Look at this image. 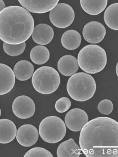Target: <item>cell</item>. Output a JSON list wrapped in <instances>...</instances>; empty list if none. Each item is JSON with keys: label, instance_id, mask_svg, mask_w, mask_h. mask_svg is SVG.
Wrapping results in <instances>:
<instances>
[{"label": "cell", "instance_id": "7", "mask_svg": "<svg viewBox=\"0 0 118 157\" xmlns=\"http://www.w3.org/2000/svg\"><path fill=\"white\" fill-rule=\"evenodd\" d=\"M52 24L59 29H65L72 25L75 19V12L66 3H58L49 12Z\"/></svg>", "mask_w": 118, "mask_h": 157}, {"label": "cell", "instance_id": "23", "mask_svg": "<svg viewBox=\"0 0 118 157\" xmlns=\"http://www.w3.org/2000/svg\"><path fill=\"white\" fill-rule=\"evenodd\" d=\"M26 43L19 45H11L3 43V49L6 54L10 56L15 57L23 53L26 48Z\"/></svg>", "mask_w": 118, "mask_h": 157}, {"label": "cell", "instance_id": "19", "mask_svg": "<svg viewBox=\"0 0 118 157\" xmlns=\"http://www.w3.org/2000/svg\"><path fill=\"white\" fill-rule=\"evenodd\" d=\"M61 43L67 50H75L80 46L81 43V34L75 30H67L62 35Z\"/></svg>", "mask_w": 118, "mask_h": 157}, {"label": "cell", "instance_id": "8", "mask_svg": "<svg viewBox=\"0 0 118 157\" xmlns=\"http://www.w3.org/2000/svg\"><path fill=\"white\" fill-rule=\"evenodd\" d=\"M12 111L15 115L21 119L32 117L35 112V104L33 100L26 95L17 97L12 104Z\"/></svg>", "mask_w": 118, "mask_h": 157}, {"label": "cell", "instance_id": "1", "mask_svg": "<svg viewBox=\"0 0 118 157\" xmlns=\"http://www.w3.org/2000/svg\"><path fill=\"white\" fill-rule=\"evenodd\" d=\"M79 145L87 157H118V122L100 117L88 121L81 130Z\"/></svg>", "mask_w": 118, "mask_h": 157}, {"label": "cell", "instance_id": "9", "mask_svg": "<svg viewBox=\"0 0 118 157\" xmlns=\"http://www.w3.org/2000/svg\"><path fill=\"white\" fill-rule=\"evenodd\" d=\"M89 120L88 115L81 109H73L70 110L65 116V123L67 127L72 132L81 131Z\"/></svg>", "mask_w": 118, "mask_h": 157}, {"label": "cell", "instance_id": "20", "mask_svg": "<svg viewBox=\"0 0 118 157\" xmlns=\"http://www.w3.org/2000/svg\"><path fill=\"white\" fill-rule=\"evenodd\" d=\"M81 7L88 14L97 15L103 12L107 7V0H81Z\"/></svg>", "mask_w": 118, "mask_h": 157}, {"label": "cell", "instance_id": "13", "mask_svg": "<svg viewBox=\"0 0 118 157\" xmlns=\"http://www.w3.org/2000/svg\"><path fill=\"white\" fill-rule=\"evenodd\" d=\"M1 84L0 95L6 94L12 90L15 83L14 72L9 66L3 63L0 64Z\"/></svg>", "mask_w": 118, "mask_h": 157}, {"label": "cell", "instance_id": "12", "mask_svg": "<svg viewBox=\"0 0 118 157\" xmlns=\"http://www.w3.org/2000/svg\"><path fill=\"white\" fill-rule=\"evenodd\" d=\"M39 134L37 129L34 126L25 124L18 129L16 134V140L22 146H32L37 143Z\"/></svg>", "mask_w": 118, "mask_h": 157}, {"label": "cell", "instance_id": "4", "mask_svg": "<svg viewBox=\"0 0 118 157\" xmlns=\"http://www.w3.org/2000/svg\"><path fill=\"white\" fill-rule=\"evenodd\" d=\"M96 88L94 78L85 72L75 73L69 78L67 84L68 94L71 98L78 102H85L92 98Z\"/></svg>", "mask_w": 118, "mask_h": 157}, {"label": "cell", "instance_id": "10", "mask_svg": "<svg viewBox=\"0 0 118 157\" xmlns=\"http://www.w3.org/2000/svg\"><path fill=\"white\" fill-rule=\"evenodd\" d=\"M106 35V28L99 21H90L85 26L82 30V35L85 40L92 44L100 43Z\"/></svg>", "mask_w": 118, "mask_h": 157}, {"label": "cell", "instance_id": "6", "mask_svg": "<svg viewBox=\"0 0 118 157\" xmlns=\"http://www.w3.org/2000/svg\"><path fill=\"white\" fill-rule=\"evenodd\" d=\"M66 133V125L61 118L47 117L39 124V134L44 141L49 144L61 141Z\"/></svg>", "mask_w": 118, "mask_h": 157}, {"label": "cell", "instance_id": "11", "mask_svg": "<svg viewBox=\"0 0 118 157\" xmlns=\"http://www.w3.org/2000/svg\"><path fill=\"white\" fill-rule=\"evenodd\" d=\"M18 2L29 12L42 14L52 11L58 4L59 0H19Z\"/></svg>", "mask_w": 118, "mask_h": 157}, {"label": "cell", "instance_id": "28", "mask_svg": "<svg viewBox=\"0 0 118 157\" xmlns=\"http://www.w3.org/2000/svg\"><path fill=\"white\" fill-rule=\"evenodd\" d=\"M116 75L118 76V62L117 63V64H116Z\"/></svg>", "mask_w": 118, "mask_h": 157}, {"label": "cell", "instance_id": "15", "mask_svg": "<svg viewBox=\"0 0 118 157\" xmlns=\"http://www.w3.org/2000/svg\"><path fill=\"white\" fill-rule=\"evenodd\" d=\"M79 67L77 58L72 55L64 56L60 58L57 63L59 72L66 77H71L76 73Z\"/></svg>", "mask_w": 118, "mask_h": 157}, {"label": "cell", "instance_id": "3", "mask_svg": "<svg viewBox=\"0 0 118 157\" xmlns=\"http://www.w3.org/2000/svg\"><path fill=\"white\" fill-rule=\"evenodd\" d=\"M79 66L85 72L96 74L105 68L107 56L104 48L98 45H87L81 49L78 55Z\"/></svg>", "mask_w": 118, "mask_h": 157}, {"label": "cell", "instance_id": "21", "mask_svg": "<svg viewBox=\"0 0 118 157\" xmlns=\"http://www.w3.org/2000/svg\"><path fill=\"white\" fill-rule=\"evenodd\" d=\"M104 21L111 29L118 30V3L109 6L104 13Z\"/></svg>", "mask_w": 118, "mask_h": 157}, {"label": "cell", "instance_id": "18", "mask_svg": "<svg viewBox=\"0 0 118 157\" xmlns=\"http://www.w3.org/2000/svg\"><path fill=\"white\" fill-rule=\"evenodd\" d=\"M13 71L16 78L18 80H27L33 75L34 66L29 61L21 60L15 65Z\"/></svg>", "mask_w": 118, "mask_h": 157}, {"label": "cell", "instance_id": "25", "mask_svg": "<svg viewBox=\"0 0 118 157\" xmlns=\"http://www.w3.org/2000/svg\"><path fill=\"white\" fill-rule=\"evenodd\" d=\"M71 105L72 102L68 98L63 97L56 101L55 107L57 112L63 113L68 111Z\"/></svg>", "mask_w": 118, "mask_h": 157}, {"label": "cell", "instance_id": "5", "mask_svg": "<svg viewBox=\"0 0 118 157\" xmlns=\"http://www.w3.org/2000/svg\"><path fill=\"white\" fill-rule=\"evenodd\" d=\"M32 83L34 89L37 92L49 95L57 90L61 83V78L59 73L54 68L43 66L34 72Z\"/></svg>", "mask_w": 118, "mask_h": 157}, {"label": "cell", "instance_id": "14", "mask_svg": "<svg viewBox=\"0 0 118 157\" xmlns=\"http://www.w3.org/2000/svg\"><path fill=\"white\" fill-rule=\"evenodd\" d=\"M53 29L46 24H39L34 28L32 37L35 43L40 45H46L53 39Z\"/></svg>", "mask_w": 118, "mask_h": 157}, {"label": "cell", "instance_id": "24", "mask_svg": "<svg viewBox=\"0 0 118 157\" xmlns=\"http://www.w3.org/2000/svg\"><path fill=\"white\" fill-rule=\"evenodd\" d=\"M53 155L49 150L41 147H35L25 154L24 157H53Z\"/></svg>", "mask_w": 118, "mask_h": 157}, {"label": "cell", "instance_id": "26", "mask_svg": "<svg viewBox=\"0 0 118 157\" xmlns=\"http://www.w3.org/2000/svg\"><path fill=\"white\" fill-rule=\"evenodd\" d=\"M99 112L103 115L110 114L113 109V104L110 100H102L100 101L98 105Z\"/></svg>", "mask_w": 118, "mask_h": 157}, {"label": "cell", "instance_id": "2", "mask_svg": "<svg viewBox=\"0 0 118 157\" xmlns=\"http://www.w3.org/2000/svg\"><path fill=\"white\" fill-rule=\"evenodd\" d=\"M34 24L32 15L24 7H6L0 12V39L11 45L25 43L32 35Z\"/></svg>", "mask_w": 118, "mask_h": 157}, {"label": "cell", "instance_id": "22", "mask_svg": "<svg viewBox=\"0 0 118 157\" xmlns=\"http://www.w3.org/2000/svg\"><path fill=\"white\" fill-rule=\"evenodd\" d=\"M50 57V53L46 47L42 45L34 47L30 52V58L32 62L41 65L46 63Z\"/></svg>", "mask_w": 118, "mask_h": 157}, {"label": "cell", "instance_id": "16", "mask_svg": "<svg viewBox=\"0 0 118 157\" xmlns=\"http://www.w3.org/2000/svg\"><path fill=\"white\" fill-rule=\"evenodd\" d=\"M0 143L6 144L11 143L16 137L17 128L16 125L8 119L0 120Z\"/></svg>", "mask_w": 118, "mask_h": 157}, {"label": "cell", "instance_id": "27", "mask_svg": "<svg viewBox=\"0 0 118 157\" xmlns=\"http://www.w3.org/2000/svg\"><path fill=\"white\" fill-rule=\"evenodd\" d=\"M6 8V4L4 3L3 1L1 0V1H0V11L1 12V11H3V10L5 9Z\"/></svg>", "mask_w": 118, "mask_h": 157}, {"label": "cell", "instance_id": "17", "mask_svg": "<svg viewBox=\"0 0 118 157\" xmlns=\"http://www.w3.org/2000/svg\"><path fill=\"white\" fill-rule=\"evenodd\" d=\"M81 147L73 138L61 143L58 147L57 155L58 157H79L81 155Z\"/></svg>", "mask_w": 118, "mask_h": 157}]
</instances>
